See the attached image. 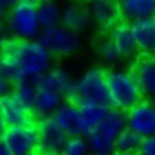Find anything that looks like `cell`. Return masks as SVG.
<instances>
[{
  "label": "cell",
  "mask_w": 155,
  "mask_h": 155,
  "mask_svg": "<svg viewBox=\"0 0 155 155\" xmlns=\"http://www.w3.org/2000/svg\"><path fill=\"white\" fill-rule=\"evenodd\" d=\"M53 55L40 40H9L3 43V74L14 83H38L51 69Z\"/></svg>",
  "instance_id": "cell-1"
},
{
  "label": "cell",
  "mask_w": 155,
  "mask_h": 155,
  "mask_svg": "<svg viewBox=\"0 0 155 155\" xmlns=\"http://www.w3.org/2000/svg\"><path fill=\"white\" fill-rule=\"evenodd\" d=\"M106 73L108 71H105L100 66H94L84 71L76 80L73 81L66 94L69 101L76 105L100 104L110 106Z\"/></svg>",
  "instance_id": "cell-2"
},
{
  "label": "cell",
  "mask_w": 155,
  "mask_h": 155,
  "mask_svg": "<svg viewBox=\"0 0 155 155\" xmlns=\"http://www.w3.org/2000/svg\"><path fill=\"white\" fill-rule=\"evenodd\" d=\"M110 106L121 111H129L144 100V94L131 70L111 69L106 73Z\"/></svg>",
  "instance_id": "cell-3"
},
{
  "label": "cell",
  "mask_w": 155,
  "mask_h": 155,
  "mask_svg": "<svg viewBox=\"0 0 155 155\" xmlns=\"http://www.w3.org/2000/svg\"><path fill=\"white\" fill-rule=\"evenodd\" d=\"M127 128V113L109 108L98 129L86 138L93 155L114 154L115 141Z\"/></svg>",
  "instance_id": "cell-4"
},
{
  "label": "cell",
  "mask_w": 155,
  "mask_h": 155,
  "mask_svg": "<svg viewBox=\"0 0 155 155\" xmlns=\"http://www.w3.org/2000/svg\"><path fill=\"white\" fill-rule=\"evenodd\" d=\"M6 30L16 40H34L43 28L36 13V5L20 2L6 15Z\"/></svg>",
  "instance_id": "cell-5"
},
{
  "label": "cell",
  "mask_w": 155,
  "mask_h": 155,
  "mask_svg": "<svg viewBox=\"0 0 155 155\" xmlns=\"http://www.w3.org/2000/svg\"><path fill=\"white\" fill-rule=\"evenodd\" d=\"M39 40L53 56H70L79 51L81 40L79 34L71 31L63 24L43 29Z\"/></svg>",
  "instance_id": "cell-6"
},
{
  "label": "cell",
  "mask_w": 155,
  "mask_h": 155,
  "mask_svg": "<svg viewBox=\"0 0 155 155\" xmlns=\"http://www.w3.org/2000/svg\"><path fill=\"white\" fill-rule=\"evenodd\" d=\"M2 139L12 155H36L39 148V131L31 124L21 127H9Z\"/></svg>",
  "instance_id": "cell-7"
},
{
  "label": "cell",
  "mask_w": 155,
  "mask_h": 155,
  "mask_svg": "<svg viewBox=\"0 0 155 155\" xmlns=\"http://www.w3.org/2000/svg\"><path fill=\"white\" fill-rule=\"evenodd\" d=\"M127 127L140 138L155 135V100H141L127 111Z\"/></svg>",
  "instance_id": "cell-8"
},
{
  "label": "cell",
  "mask_w": 155,
  "mask_h": 155,
  "mask_svg": "<svg viewBox=\"0 0 155 155\" xmlns=\"http://www.w3.org/2000/svg\"><path fill=\"white\" fill-rule=\"evenodd\" d=\"M86 6L91 23L101 30H110L123 20L118 0H89Z\"/></svg>",
  "instance_id": "cell-9"
},
{
  "label": "cell",
  "mask_w": 155,
  "mask_h": 155,
  "mask_svg": "<svg viewBox=\"0 0 155 155\" xmlns=\"http://www.w3.org/2000/svg\"><path fill=\"white\" fill-rule=\"evenodd\" d=\"M33 111L24 106L13 94L0 98V118L5 127L29 125L33 120Z\"/></svg>",
  "instance_id": "cell-10"
},
{
  "label": "cell",
  "mask_w": 155,
  "mask_h": 155,
  "mask_svg": "<svg viewBox=\"0 0 155 155\" xmlns=\"http://www.w3.org/2000/svg\"><path fill=\"white\" fill-rule=\"evenodd\" d=\"M39 148L44 153H61L69 137L51 118L41 120L38 128Z\"/></svg>",
  "instance_id": "cell-11"
},
{
  "label": "cell",
  "mask_w": 155,
  "mask_h": 155,
  "mask_svg": "<svg viewBox=\"0 0 155 155\" xmlns=\"http://www.w3.org/2000/svg\"><path fill=\"white\" fill-rule=\"evenodd\" d=\"M61 24L76 34L88 30L89 26L93 24L88 6L83 4L80 0L68 2L63 6Z\"/></svg>",
  "instance_id": "cell-12"
},
{
  "label": "cell",
  "mask_w": 155,
  "mask_h": 155,
  "mask_svg": "<svg viewBox=\"0 0 155 155\" xmlns=\"http://www.w3.org/2000/svg\"><path fill=\"white\" fill-rule=\"evenodd\" d=\"M144 98L155 100V56L141 55L133 64L131 69Z\"/></svg>",
  "instance_id": "cell-13"
},
{
  "label": "cell",
  "mask_w": 155,
  "mask_h": 155,
  "mask_svg": "<svg viewBox=\"0 0 155 155\" xmlns=\"http://www.w3.org/2000/svg\"><path fill=\"white\" fill-rule=\"evenodd\" d=\"M51 119L59 125V128L64 130V133L69 138L81 137V119L79 105L71 101H64L54 113Z\"/></svg>",
  "instance_id": "cell-14"
},
{
  "label": "cell",
  "mask_w": 155,
  "mask_h": 155,
  "mask_svg": "<svg viewBox=\"0 0 155 155\" xmlns=\"http://www.w3.org/2000/svg\"><path fill=\"white\" fill-rule=\"evenodd\" d=\"M63 103H64L63 94L38 84L36 96H35L33 110H31L33 115L40 120L49 119L54 115V113Z\"/></svg>",
  "instance_id": "cell-15"
},
{
  "label": "cell",
  "mask_w": 155,
  "mask_h": 155,
  "mask_svg": "<svg viewBox=\"0 0 155 155\" xmlns=\"http://www.w3.org/2000/svg\"><path fill=\"white\" fill-rule=\"evenodd\" d=\"M135 43L141 55L155 56V16L131 23Z\"/></svg>",
  "instance_id": "cell-16"
},
{
  "label": "cell",
  "mask_w": 155,
  "mask_h": 155,
  "mask_svg": "<svg viewBox=\"0 0 155 155\" xmlns=\"http://www.w3.org/2000/svg\"><path fill=\"white\" fill-rule=\"evenodd\" d=\"M109 39L113 41L116 49H118L123 59L131 58L138 51L134 33L131 29V24L125 20H120L118 24L114 25L110 29Z\"/></svg>",
  "instance_id": "cell-17"
},
{
  "label": "cell",
  "mask_w": 155,
  "mask_h": 155,
  "mask_svg": "<svg viewBox=\"0 0 155 155\" xmlns=\"http://www.w3.org/2000/svg\"><path fill=\"white\" fill-rule=\"evenodd\" d=\"M118 3L121 19L130 24L155 16V0H118Z\"/></svg>",
  "instance_id": "cell-18"
},
{
  "label": "cell",
  "mask_w": 155,
  "mask_h": 155,
  "mask_svg": "<svg viewBox=\"0 0 155 155\" xmlns=\"http://www.w3.org/2000/svg\"><path fill=\"white\" fill-rule=\"evenodd\" d=\"M79 109L81 119V137L88 138L98 129L109 110V106L100 104H83L79 105Z\"/></svg>",
  "instance_id": "cell-19"
},
{
  "label": "cell",
  "mask_w": 155,
  "mask_h": 155,
  "mask_svg": "<svg viewBox=\"0 0 155 155\" xmlns=\"http://www.w3.org/2000/svg\"><path fill=\"white\" fill-rule=\"evenodd\" d=\"M36 13L43 29L61 24L63 6L58 0H40L36 4Z\"/></svg>",
  "instance_id": "cell-20"
},
{
  "label": "cell",
  "mask_w": 155,
  "mask_h": 155,
  "mask_svg": "<svg viewBox=\"0 0 155 155\" xmlns=\"http://www.w3.org/2000/svg\"><path fill=\"white\" fill-rule=\"evenodd\" d=\"M38 84L45 86V88H49L51 90H55L65 96L70 89L73 80L70 74L65 69L55 66V68H51L46 74H44L41 79L38 81Z\"/></svg>",
  "instance_id": "cell-21"
},
{
  "label": "cell",
  "mask_w": 155,
  "mask_h": 155,
  "mask_svg": "<svg viewBox=\"0 0 155 155\" xmlns=\"http://www.w3.org/2000/svg\"><path fill=\"white\" fill-rule=\"evenodd\" d=\"M141 139L143 138H140L137 133L127 128L115 141V153L124 155H137Z\"/></svg>",
  "instance_id": "cell-22"
},
{
  "label": "cell",
  "mask_w": 155,
  "mask_h": 155,
  "mask_svg": "<svg viewBox=\"0 0 155 155\" xmlns=\"http://www.w3.org/2000/svg\"><path fill=\"white\" fill-rule=\"evenodd\" d=\"M38 90V83L35 81H19L15 83L13 95L28 109L33 110L35 96Z\"/></svg>",
  "instance_id": "cell-23"
},
{
  "label": "cell",
  "mask_w": 155,
  "mask_h": 155,
  "mask_svg": "<svg viewBox=\"0 0 155 155\" xmlns=\"http://www.w3.org/2000/svg\"><path fill=\"white\" fill-rule=\"evenodd\" d=\"M98 54L100 56V59L108 65H116L123 58L119 54L118 49L115 48V45L113 44V41L108 38L103 39L98 45Z\"/></svg>",
  "instance_id": "cell-24"
},
{
  "label": "cell",
  "mask_w": 155,
  "mask_h": 155,
  "mask_svg": "<svg viewBox=\"0 0 155 155\" xmlns=\"http://www.w3.org/2000/svg\"><path fill=\"white\" fill-rule=\"evenodd\" d=\"M63 155H93L88 139L84 137H71L68 139L61 151Z\"/></svg>",
  "instance_id": "cell-25"
},
{
  "label": "cell",
  "mask_w": 155,
  "mask_h": 155,
  "mask_svg": "<svg viewBox=\"0 0 155 155\" xmlns=\"http://www.w3.org/2000/svg\"><path fill=\"white\" fill-rule=\"evenodd\" d=\"M137 155H155V135L141 139Z\"/></svg>",
  "instance_id": "cell-26"
},
{
  "label": "cell",
  "mask_w": 155,
  "mask_h": 155,
  "mask_svg": "<svg viewBox=\"0 0 155 155\" xmlns=\"http://www.w3.org/2000/svg\"><path fill=\"white\" fill-rule=\"evenodd\" d=\"M14 88H15V83L13 79H10L5 74L0 75V98H4V96L13 94Z\"/></svg>",
  "instance_id": "cell-27"
},
{
  "label": "cell",
  "mask_w": 155,
  "mask_h": 155,
  "mask_svg": "<svg viewBox=\"0 0 155 155\" xmlns=\"http://www.w3.org/2000/svg\"><path fill=\"white\" fill-rule=\"evenodd\" d=\"M21 0H0V16H6Z\"/></svg>",
  "instance_id": "cell-28"
},
{
  "label": "cell",
  "mask_w": 155,
  "mask_h": 155,
  "mask_svg": "<svg viewBox=\"0 0 155 155\" xmlns=\"http://www.w3.org/2000/svg\"><path fill=\"white\" fill-rule=\"evenodd\" d=\"M0 155H12V154H10V151L8 150L6 145L4 144V141H3L2 137H0Z\"/></svg>",
  "instance_id": "cell-29"
},
{
  "label": "cell",
  "mask_w": 155,
  "mask_h": 155,
  "mask_svg": "<svg viewBox=\"0 0 155 155\" xmlns=\"http://www.w3.org/2000/svg\"><path fill=\"white\" fill-rule=\"evenodd\" d=\"M3 74V44L0 43V75Z\"/></svg>",
  "instance_id": "cell-30"
},
{
  "label": "cell",
  "mask_w": 155,
  "mask_h": 155,
  "mask_svg": "<svg viewBox=\"0 0 155 155\" xmlns=\"http://www.w3.org/2000/svg\"><path fill=\"white\" fill-rule=\"evenodd\" d=\"M36 155H63L61 153H44V151H40Z\"/></svg>",
  "instance_id": "cell-31"
},
{
  "label": "cell",
  "mask_w": 155,
  "mask_h": 155,
  "mask_svg": "<svg viewBox=\"0 0 155 155\" xmlns=\"http://www.w3.org/2000/svg\"><path fill=\"white\" fill-rule=\"evenodd\" d=\"M4 123H3V120H2V118H0V137H2V134H3V131H4Z\"/></svg>",
  "instance_id": "cell-32"
},
{
  "label": "cell",
  "mask_w": 155,
  "mask_h": 155,
  "mask_svg": "<svg viewBox=\"0 0 155 155\" xmlns=\"http://www.w3.org/2000/svg\"><path fill=\"white\" fill-rule=\"evenodd\" d=\"M21 2H25V3H30V4H38L39 2H40V0H21Z\"/></svg>",
  "instance_id": "cell-33"
},
{
  "label": "cell",
  "mask_w": 155,
  "mask_h": 155,
  "mask_svg": "<svg viewBox=\"0 0 155 155\" xmlns=\"http://www.w3.org/2000/svg\"><path fill=\"white\" fill-rule=\"evenodd\" d=\"M110 155H124V154H119V153H114V154H110Z\"/></svg>",
  "instance_id": "cell-34"
},
{
  "label": "cell",
  "mask_w": 155,
  "mask_h": 155,
  "mask_svg": "<svg viewBox=\"0 0 155 155\" xmlns=\"http://www.w3.org/2000/svg\"><path fill=\"white\" fill-rule=\"evenodd\" d=\"M0 30H2V23H0Z\"/></svg>",
  "instance_id": "cell-35"
}]
</instances>
